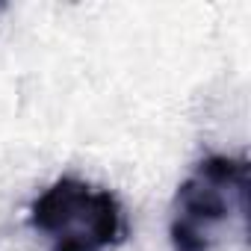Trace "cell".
Instances as JSON below:
<instances>
[{"label": "cell", "instance_id": "cell-1", "mask_svg": "<svg viewBox=\"0 0 251 251\" xmlns=\"http://www.w3.org/2000/svg\"><path fill=\"white\" fill-rule=\"evenodd\" d=\"M248 230V160L204 157L177 186L169 222L175 251H213L230 225Z\"/></svg>", "mask_w": 251, "mask_h": 251}, {"label": "cell", "instance_id": "cell-2", "mask_svg": "<svg viewBox=\"0 0 251 251\" xmlns=\"http://www.w3.org/2000/svg\"><path fill=\"white\" fill-rule=\"evenodd\" d=\"M30 222L50 251H106L124 236L118 198L77 177L53 180L33 201Z\"/></svg>", "mask_w": 251, "mask_h": 251}]
</instances>
